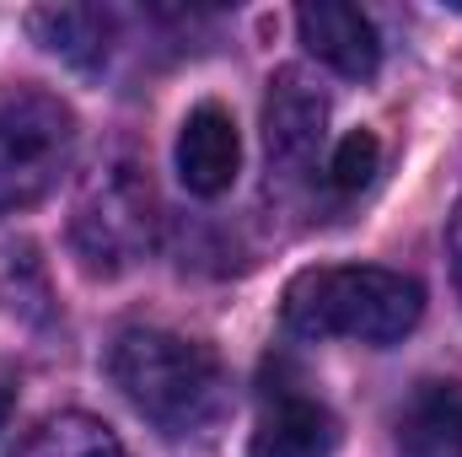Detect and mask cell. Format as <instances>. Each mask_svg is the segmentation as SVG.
<instances>
[{
	"label": "cell",
	"mask_w": 462,
	"mask_h": 457,
	"mask_svg": "<svg viewBox=\"0 0 462 457\" xmlns=\"http://www.w3.org/2000/svg\"><path fill=\"white\" fill-rule=\"evenodd\" d=\"M447 253H452V280H457V296H462V194L452 205V221H447Z\"/></svg>",
	"instance_id": "13"
},
{
	"label": "cell",
	"mask_w": 462,
	"mask_h": 457,
	"mask_svg": "<svg viewBox=\"0 0 462 457\" xmlns=\"http://www.w3.org/2000/svg\"><path fill=\"white\" fill-rule=\"evenodd\" d=\"M16 457H124L118 436L97 420V415H81V409H65V415H49Z\"/></svg>",
	"instance_id": "11"
},
{
	"label": "cell",
	"mask_w": 462,
	"mask_h": 457,
	"mask_svg": "<svg viewBox=\"0 0 462 457\" xmlns=\"http://www.w3.org/2000/svg\"><path fill=\"white\" fill-rule=\"evenodd\" d=\"M236 167H242L236 118L221 103L189 108L183 129H178V178H183V189L199 194V200H216L236 183Z\"/></svg>",
	"instance_id": "9"
},
{
	"label": "cell",
	"mask_w": 462,
	"mask_h": 457,
	"mask_svg": "<svg viewBox=\"0 0 462 457\" xmlns=\"http://www.w3.org/2000/svg\"><path fill=\"white\" fill-rule=\"evenodd\" d=\"M376 167H382V140L371 129H349L345 140H339V151L328 156V183L339 194H360L376 178Z\"/></svg>",
	"instance_id": "12"
},
{
	"label": "cell",
	"mask_w": 462,
	"mask_h": 457,
	"mask_svg": "<svg viewBox=\"0 0 462 457\" xmlns=\"http://www.w3.org/2000/svg\"><path fill=\"white\" fill-rule=\"evenodd\" d=\"M27 33L43 54L76 65V70H97L114 49L118 16L103 5H38L27 11Z\"/></svg>",
	"instance_id": "10"
},
{
	"label": "cell",
	"mask_w": 462,
	"mask_h": 457,
	"mask_svg": "<svg viewBox=\"0 0 462 457\" xmlns=\"http://www.w3.org/2000/svg\"><path fill=\"white\" fill-rule=\"evenodd\" d=\"M296 33H301L307 54L318 65H328L334 76H345V81H371L382 70V33L360 5L312 0V5L296 11Z\"/></svg>",
	"instance_id": "7"
},
{
	"label": "cell",
	"mask_w": 462,
	"mask_h": 457,
	"mask_svg": "<svg viewBox=\"0 0 462 457\" xmlns=\"http://www.w3.org/2000/svg\"><path fill=\"white\" fill-rule=\"evenodd\" d=\"M263 145L280 173H312L328 145V92L312 70L285 65L263 98Z\"/></svg>",
	"instance_id": "5"
},
{
	"label": "cell",
	"mask_w": 462,
	"mask_h": 457,
	"mask_svg": "<svg viewBox=\"0 0 462 457\" xmlns=\"http://www.w3.org/2000/svg\"><path fill=\"white\" fill-rule=\"evenodd\" d=\"M398 457H462V377H425L393 409Z\"/></svg>",
	"instance_id": "8"
},
{
	"label": "cell",
	"mask_w": 462,
	"mask_h": 457,
	"mask_svg": "<svg viewBox=\"0 0 462 457\" xmlns=\"http://www.w3.org/2000/svg\"><path fill=\"white\" fill-rule=\"evenodd\" d=\"M156 189L151 178L134 167V162H103L81 200H76V216H70V242H76V258L92 269V275H118L129 264H140L156 242Z\"/></svg>",
	"instance_id": "4"
},
{
	"label": "cell",
	"mask_w": 462,
	"mask_h": 457,
	"mask_svg": "<svg viewBox=\"0 0 462 457\" xmlns=\"http://www.w3.org/2000/svg\"><path fill=\"white\" fill-rule=\"evenodd\" d=\"M108 377L129 409L172 442H199L226 415V371L216 350L172 329H124L108 344Z\"/></svg>",
	"instance_id": "1"
},
{
	"label": "cell",
	"mask_w": 462,
	"mask_h": 457,
	"mask_svg": "<svg viewBox=\"0 0 462 457\" xmlns=\"http://www.w3.org/2000/svg\"><path fill=\"white\" fill-rule=\"evenodd\" d=\"M339 420L301 382H269L258 398V420L247 436V457H334Z\"/></svg>",
	"instance_id": "6"
},
{
	"label": "cell",
	"mask_w": 462,
	"mask_h": 457,
	"mask_svg": "<svg viewBox=\"0 0 462 457\" xmlns=\"http://www.w3.org/2000/svg\"><path fill=\"white\" fill-rule=\"evenodd\" d=\"M76 156V114L54 92L0 98V216L43 205Z\"/></svg>",
	"instance_id": "3"
},
{
	"label": "cell",
	"mask_w": 462,
	"mask_h": 457,
	"mask_svg": "<svg viewBox=\"0 0 462 457\" xmlns=\"http://www.w3.org/2000/svg\"><path fill=\"white\" fill-rule=\"evenodd\" d=\"M420 312V280L382 264H318L301 269L280 296V318L296 340H355L371 350L414 334Z\"/></svg>",
	"instance_id": "2"
}]
</instances>
